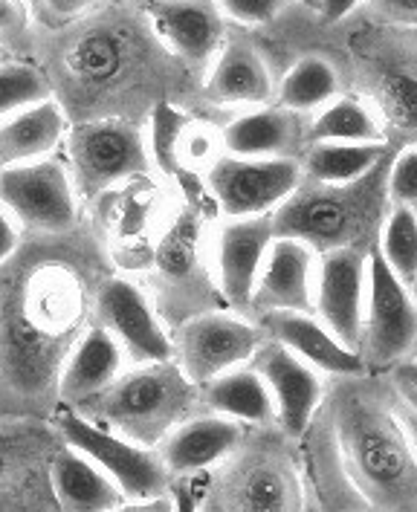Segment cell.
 <instances>
[{
	"label": "cell",
	"mask_w": 417,
	"mask_h": 512,
	"mask_svg": "<svg viewBox=\"0 0 417 512\" xmlns=\"http://www.w3.org/2000/svg\"><path fill=\"white\" fill-rule=\"evenodd\" d=\"M310 142H389V134L377 116V110L368 105L365 96L339 93L334 102L310 116L307 125ZM391 145V142H389Z\"/></svg>",
	"instance_id": "33"
},
{
	"label": "cell",
	"mask_w": 417,
	"mask_h": 512,
	"mask_svg": "<svg viewBox=\"0 0 417 512\" xmlns=\"http://www.w3.org/2000/svg\"><path fill=\"white\" fill-rule=\"evenodd\" d=\"M276 99V76L264 53L244 35H226L221 53L200 81V102L209 108H261Z\"/></svg>",
	"instance_id": "21"
},
{
	"label": "cell",
	"mask_w": 417,
	"mask_h": 512,
	"mask_svg": "<svg viewBox=\"0 0 417 512\" xmlns=\"http://www.w3.org/2000/svg\"><path fill=\"white\" fill-rule=\"evenodd\" d=\"M53 489L61 512H111L125 504L122 489L67 443L53 460Z\"/></svg>",
	"instance_id": "30"
},
{
	"label": "cell",
	"mask_w": 417,
	"mask_h": 512,
	"mask_svg": "<svg viewBox=\"0 0 417 512\" xmlns=\"http://www.w3.org/2000/svg\"><path fill=\"white\" fill-rule=\"evenodd\" d=\"M247 429L229 417L197 411L157 443V455L166 463L171 481H192L229 458Z\"/></svg>",
	"instance_id": "23"
},
{
	"label": "cell",
	"mask_w": 417,
	"mask_h": 512,
	"mask_svg": "<svg viewBox=\"0 0 417 512\" xmlns=\"http://www.w3.org/2000/svg\"><path fill=\"white\" fill-rule=\"evenodd\" d=\"M250 365L264 379L273 397L278 429L293 440H302L325 403V382L319 371H313L305 359H299L296 353L270 339L261 342Z\"/></svg>",
	"instance_id": "20"
},
{
	"label": "cell",
	"mask_w": 417,
	"mask_h": 512,
	"mask_svg": "<svg viewBox=\"0 0 417 512\" xmlns=\"http://www.w3.org/2000/svg\"><path fill=\"white\" fill-rule=\"evenodd\" d=\"M27 3L29 15H32V27L56 29L96 12L108 0H27Z\"/></svg>",
	"instance_id": "40"
},
{
	"label": "cell",
	"mask_w": 417,
	"mask_h": 512,
	"mask_svg": "<svg viewBox=\"0 0 417 512\" xmlns=\"http://www.w3.org/2000/svg\"><path fill=\"white\" fill-rule=\"evenodd\" d=\"M200 411L229 417L244 429L276 426V405L252 365L232 368L212 382L200 385Z\"/></svg>",
	"instance_id": "28"
},
{
	"label": "cell",
	"mask_w": 417,
	"mask_h": 512,
	"mask_svg": "<svg viewBox=\"0 0 417 512\" xmlns=\"http://www.w3.org/2000/svg\"><path fill=\"white\" fill-rule=\"evenodd\" d=\"M371 12L389 27L417 29V0H368Z\"/></svg>",
	"instance_id": "42"
},
{
	"label": "cell",
	"mask_w": 417,
	"mask_h": 512,
	"mask_svg": "<svg viewBox=\"0 0 417 512\" xmlns=\"http://www.w3.org/2000/svg\"><path fill=\"white\" fill-rule=\"evenodd\" d=\"M417 342V301L412 287L386 267L377 249L368 255V290L357 353L365 368L403 362Z\"/></svg>",
	"instance_id": "14"
},
{
	"label": "cell",
	"mask_w": 417,
	"mask_h": 512,
	"mask_svg": "<svg viewBox=\"0 0 417 512\" xmlns=\"http://www.w3.org/2000/svg\"><path fill=\"white\" fill-rule=\"evenodd\" d=\"M67 128L70 122L53 96L12 113L0 122V168L53 157L67 136Z\"/></svg>",
	"instance_id": "27"
},
{
	"label": "cell",
	"mask_w": 417,
	"mask_h": 512,
	"mask_svg": "<svg viewBox=\"0 0 417 512\" xmlns=\"http://www.w3.org/2000/svg\"><path fill=\"white\" fill-rule=\"evenodd\" d=\"M394 388L397 394L417 411V356H406L394 365Z\"/></svg>",
	"instance_id": "43"
},
{
	"label": "cell",
	"mask_w": 417,
	"mask_h": 512,
	"mask_svg": "<svg viewBox=\"0 0 417 512\" xmlns=\"http://www.w3.org/2000/svg\"><path fill=\"white\" fill-rule=\"evenodd\" d=\"M67 171L73 191L87 209L96 197L134 177L154 174L145 125L125 119L73 122L64 136Z\"/></svg>",
	"instance_id": "8"
},
{
	"label": "cell",
	"mask_w": 417,
	"mask_h": 512,
	"mask_svg": "<svg viewBox=\"0 0 417 512\" xmlns=\"http://www.w3.org/2000/svg\"><path fill=\"white\" fill-rule=\"evenodd\" d=\"M125 353L128 365L174 359L171 333L134 275L116 272L96 298V319Z\"/></svg>",
	"instance_id": "16"
},
{
	"label": "cell",
	"mask_w": 417,
	"mask_h": 512,
	"mask_svg": "<svg viewBox=\"0 0 417 512\" xmlns=\"http://www.w3.org/2000/svg\"><path fill=\"white\" fill-rule=\"evenodd\" d=\"M215 212L226 220L273 215L299 189V160H250L221 154L203 174Z\"/></svg>",
	"instance_id": "15"
},
{
	"label": "cell",
	"mask_w": 417,
	"mask_h": 512,
	"mask_svg": "<svg viewBox=\"0 0 417 512\" xmlns=\"http://www.w3.org/2000/svg\"><path fill=\"white\" fill-rule=\"evenodd\" d=\"M171 501L174 512H197V484L192 481H174L171 484Z\"/></svg>",
	"instance_id": "46"
},
{
	"label": "cell",
	"mask_w": 417,
	"mask_h": 512,
	"mask_svg": "<svg viewBox=\"0 0 417 512\" xmlns=\"http://www.w3.org/2000/svg\"><path fill=\"white\" fill-rule=\"evenodd\" d=\"M365 0H319V9L316 15L322 18V24H342L348 21L357 9H360Z\"/></svg>",
	"instance_id": "44"
},
{
	"label": "cell",
	"mask_w": 417,
	"mask_h": 512,
	"mask_svg": "<svg viewBox=\"0 0 417 512\" xmlns=\"http://www.w3.org/2000/svg\"><path fill=\"white\" fill-rule=\"evenodd\" d=\"M197 119V113L189 108H180L174 102H160L151 110L148 122H145V136H148V154H151V165L154 171H160V177L174 183L177 174L183 171L177 162V145L183 131Z\"/></svg>",
	"instance_id": "34"
},
{
	"label": "cell",
	"mask_w": 417,
	"mask_h": 512,
	"mask_svg": "<svg viewBox=\"0 0 417 512\" xmlns=\"http://www.w3.org/2000/svg\"><path fill=\"white\" fill-rule=\"evenodd\" d=\"M368 93V105L377 110L386 134L391 128L417 139V58H377L368 73Z\"/></svg>",
	"instance_id": "29"
},
{
	"label": "cell",
	"mask_w": 417,
	"mask_h": 512,
	"mask_svg": "<svg viewBox=\"0 0 417 512\" xmlns=\"http://www.w3.org/2000/svg\"><path fill=\"white\" fill-rule=\"evenodd\" d=\"M255 324L261 327L264 339L278 342L281 348L296 353L319 374H328V377L336 379H354L368 374L360 353L345 348L313 313L273 310V313L258 316Z\"/></svg>",
	"instance_id": "24"
},
{
	"label": "cell",
	"mask_w": 417,
	"mask_h": 512,
	"mask_svg": "<svg viewBox=\"0 0 417 512\" xmlns=\"http://www.w3.org/2000/svg\"><path fill=\"white\" fill-rule=\"evenodd\" d=\"M368 249H334L316 258L313 316L336 339L357 351L362 336L365 290H368Z\"/></svg>",
	"instance_id": "18"
},
{
	"label": "cell",
	"mask_w": 417,
	"mask_h": 512,
	"mask_svg": "<svg viewBox=\"0 0 417 512\" xmlns=\"http://www.w3.org/2000/svg\"><path fill=\"white\" fill-rule=\"evenodd\" d=\"M168 209L171 212H166L157 241L151 246V258L139 272V284L171 333L200 313L221 310L223 301L206 249V226L215 212L212 197L177 194Z\"/></svg>",
	"instance_id": "4"
},
{
	"label": "cell",
	"mask_w": 417,
	"mask_h": 512,
	"mask_svg": "<svg viewBox=\"0 0 417 512\" xmlns=\"http://www.w3.org/2000/svg\"><path fill=\"white\" fill-rule=\"evenodd\" d=\"M394 154V148H391ZM391 154L365 177L345 186H325L305 180L276 212V238H296L316 255L334 249H374L380 226L389 215V165Z\"/></svg>",
	"instance_id": "6"
},
{
	"label": "cell",
	"mask_w": 417,
	"mask_h": 512,
	"mask_svg": "<svg viewBox=\"0 0 417 512\" xmlns=\"http://www.w3.org/2000/svg\"><path fill=\"white\" fill-rule=\"evenodd\" d=\"M125 368H128V359L119 348V342L102 324L93 322L79 339L76 351L64 362L61 382H58L61 408H79L99 391H105Z\"/></svg>",
	"instance_id": "26"
},
{
	"label": "cell",
	"mask_w": 417,
	"mask_h": 512,
	"mask_svg": "<svg viewBox=\"0 0 417 512\" xmlns=\"http://www.w3.org/2000/svg\"><path fill=\"white\" fill-rule=\"evenodd\" d=\"M310 116L278 105L238 110L221 128L223 154L250 160H299L310 145Z\"/></svg>",
	"instance_id": "22"
},
{
	"label": "cell",
	"mask_w": 417,
	"mask_h": 512,
	"mask_svg": "<svg viewBox=\"0 0 417 512\" xmlns=\"http://www.w3.org/2000/svg\"><path fill=\"white\" fill-rule=\"evenodd\" d=\"M160 41L197 81H203L229 35L215 0H157L145 9Z\"/></svg>",
	"instance_id": "19"
},
{
	"label": "cell",
	"mask_w": 417,
	"mask_h": 512,
	"mask_svg": "<svg viewBox=\"0 0 417 512\" xmlns=\"http://www.w3.org/2000/svg\"><path fill=\"white\" fill-rule=\"evenodd\" d=\"M415 212H417V209H415Z\"/></svg>",
	"instance_id": "51"
},
{
	"label": "cell",
	"mask_w": 417,
	"mask_h": 512,
	"mask_svg": "<svg viewBox=\"0 0 417 512\" xmlns=\"http://www.w3.org/2000/svg\"><path fill=\"white\" fill-rule=\"evenodd\" d=\"M223 18L238 27H270L290 9L293 0H215Z\"/></svg>",
	"instance_id": "39"
},
{
	"label": "cell",
	"mask_w": 417,
	"mask_h": 512,
	"mask_svg": "<svg viewBox=\"0 0 417 512\" xmlns=\"http://www.w3.org/2000/svg\"><path fill=\"white\" fill-rule=\"evenodd\" d=\"M362 377L342 379L319 417L325 443L342 481L377 512H409L417 507V452L386 400L360 385Z\"/></svg>",
	"instance_id": "3"
},
{
	"label": "cell",
	"mask_w": 417,
	"mask_h": 512,
	"mask_svg": "<svg viewBox=\"0 0 417 512\" xmlns=\"http://www.w3.org/2000/svg\"><path fill=\"white\" fill-rule=\"evenodd\" d=\"M316 252L296 238H273L252 293V322L273 310L313 313Z\"/></svg>",
	"instance_id": "25"
},
{
	"label": "cell",
	"mask_w": 417,
	"mask_h": 512,
	"mask_svg": "<svg viewBox=\"0 0 417 512\" xmlns=\"http://www.w3.org/2000/svg\"><path fill=\"white\" fill-rule=\"evenodd\" d=\"M122 3H128V6H137V9H148L151 3H157V0H122Z\"/></svg>",
	"instance_id": "48"
},
{
	"label": "cell",
	"mask_w": 417,
	"mask_h": 512,
	"mask_svg": "<svg viewBox=\"0 0 417 512\" xmlns=\"http://www.w3.org/2000/svg\"><path fill=\"white\" fill-rule=\"evenodd\" d=\"M32 41V15L27 0H0V47L12 58L27 61Z\"/></svg>",
	"instance_id": "38"
},
{
	"label": "cell",
	"mask_w": 417,
	"mask_h": 512,
	"mask_svg": "<svg viewBox=\"0 0 417 512\" xmlns=\"http://www.w3.org/2000/svg\"><path fill=\"white\" fill-rule=\"evenodd\" d=\"M27 61L44 73L70 125L93 119L145 125L160 102L189 110L200 102V81L168 53L145 9L122 0H108L64 27H32Z\"/></svg>",
	"instance_id": "2"
},
{
	"label": "cell",
	"mask_w": 417,
	"mask_h": 512,
	"mask_svg": "<svg viewBox=\"0 0 417 512\" xmlns=\"http://www.w3.org/2000/svg\"><path fill=\"white\" fill-rule=\"evenodd\" d=\"M61 446L53 420L0 417V512H61L53 489Z\"/></svg>",
	"instance_id": "10"
},
{
	"label": "cell",
	"mask_w": 417,
	"mask_h": 512,
	"mask_svg": "<svg viewBox=\"0 0 417 512\" xmlns=\"http://www.w3.org/2000/svg\"><path fill=\"white\" fill-rule=\"evenodd\" d=\"M0 206L27 235H61L84 220V209L58 157L0 168Z\"/></svg>",
	"instance_id": "11"
},
{
	"label": "cell",
	"mask_w": 417,
	"mask_h": 512,
	"mask_svg": "<svg viewBox=\"0 0 417 512\" xmlns=\"http://www.w3.org/2000/svg\"><path fill=\"white\" fill-rule=\"evenodd\" d=\"M342 93V73L328 55L310 53L296 58L290 70L276 84L273 105L293 110L299 116H313Z\"/></svg>",
	"instance_id": "31"
},
{
	"label": "cell",
	"mask_w": 417,
	"mask_h": 512,
	"mask_svg": "<svg viewBox=\"0 0 417 512\" xmlns=\"http://www.w3.org/2000/svg\"><path fill=\"white\" fill-rule=\"evenodd\" d=\"M391 154L389 142H310L299 157L302 177L325 186H345L365 177Z\"/></svg>",
	"instance_id": "32"
},
{
	"label": "cell",
	"mask_w": 417,
	"mask_h": 512,
	"mask_svg": "<svg viewBox=\"0 0 417 512\" xmlns=\"http://www.w3.org/2000/svg\"><path fill=\"white\" fill-rule=\"evenodd\" d=\"M41 99H50V84L32 61L12 58L0 64V122Z\"/></svg>",
	"instance_id": "36"
},
{
	"label": "cell",
	"mask_w": 417,
	"mask_h": 512,
	"mask_svg": "<svg viewBox=\"0 0 417 512\" xmlns=\"http://www.w3.org/2000/svg\"><path fill=\"white\" fill-rule=\"evenodd\" d=\"M197 512H313L296 440L278 426L247 429L238 449L206 472Z\"/></svg>",
	"instance_id": "5"
},
{
	"label": "cell",
	"mask_w": 417,
	"mask_h": 512,
	"mask_svg": "<svg viewBox=\"0 0 417 512\" xmlns=\"http://www.w3.org/2000/svg\"><path fill=\"white\" fill-rule=\"evenodd\" d=\"M168 206V194L154 180V174H148L96 197L84 209V217L108 246L116 270L139 275L151 258V246L166 220Z\"/></svg>",
	"instance_id": "9"
},
{
	"label": "cell",
	"mask_w": 417,
	"mask_h": 512,
	"mask_svg": "<svg viewBox=\"0 0 417 512\" xmlns=\"http://www.w3.org/2000/svg\"><path fill=\"white\" fill-rule=\"evenodd\" d=\"M70 411L105 432L157 449L174 426L200 411V388L174 359L131 365L105 391Z\"/></svg>",
	"instance_id": "7"
},
{
	"label": "cell",
	"mask_w": 417,
	"mask_h": 512,
	"mask_svg": "<svg viewBox=\"0 0 417 512\" xmlns=\"http://www.w3.org/2000/svg\"><path fill=\"white\" fill-rule=\"evenodd\" d=\"M273 238H276L273 215L241 217V220L223 217L218 223L212 241V270L226 310L252 319L255 281Z\"/></svg>",
	"instance_id": "17"
},
{
	"label": "cell",
	"mask_w": 417,
	"mask_h": 512,
	"mask_svg": "<svg viewBox=\"0 0 417 512\" xmlns=\"http://www.w3.org/2000/svg\"><path fill=\"white\" fill-rule=\"evenodd\" d=\"M223 154L221 128H212L206 119H192V125L180 136L177 145V162L180 168H189L197 174H206V168Z\"/></svg>",
	"instance_id": "37"
},
{
	"label": "cell",
	"mask_w": 417,
	"mask_h": 512,
	"mask_svg": "<svg viewBox=\"0 0 417 512\" xmlns=\"http://www.w3.org/2000/svg\"><path fill=\"white\" fill-rule=\"evenodd\" d=\"M3 61H12V55H9V50L0 47V64H3Z\"/></svg>",
	"instance_id": "50"
},
{
	"label": "cell",
	"mask_w": 417,
	"mask_h": 512,
	"mask_svg": "<svg viewBox=\"0 0 417 512\" xmlns=\"http://www.w3.org/2000/svg\"><path fill=\"white\" fill-rule=\"evenodd\" d=\"M18 243H21V226L0 206V264L18 249Z\"/></svg>",
	"instance_id": "45"
},
{
	"label": "cell",
	"mask_w": 417,
	"mask_h": 512,
	"mask_svg": "<svg viewBox=\"0 0 417 512\" xmlns=\"http://www.w3.org/2000/svg\"><path fill=\"white\" fill-rule=\"evenodd\" d=\"M111 512H174V501H171V489L168 495L151 498V501H125Z\"/></svg>",
	"instance_id": "47"
},
{
	"label": "cell",
	"mask_w": 417,
	"mask_h": 512,
	"mask_svg": "<svg viewBox=\"0 0 417 512\" xmlns=\"http://www.w3.org/2000/svg\"><path fill=\"white\" fill-rule=\"evenodd\" d=\"M53 426L67 446H73L84 458L93 460L113 484L122 489L125 501L160 498V495H168V489L174 484L157 449H148L119 434L105 432L70 408H58Z\"/></svg>",
	"instance_id": "12"
},
{
	"label": "cell",
	"mask_w": 417,
	"mask_h": 512,
	"mask_svg": "<svg viewBox=\"0 0 417 512\" xmlns=\"http://www.w3.org/2000/svg\"><path fill=\"white\" fill-rule=\"evenodd\" d=\"M261 342V327L232 310H209L171 330L174 362L197 388L232 368L250 365Z\"/></svg>",
	"instance_id": "13"
},
{
	"label": "cell",
	"mask_w": 417,
	"mask_h": 512,
	"mask_svg": "<svg viewBox=\"0 0 417 512\" xmlns=\"http://www.w3.org/2000/svg\"><path fill=\"white\" fill-rule=\"evenodd\" d=\"M374 249L403 284L417 281V212L409 206H391L380 226Z\"/></svg>",
	"instance_id": "35"
},
{
	"label": "cell",
	"mask_w": 417,
	"mask_h": 512,
	"mask_svg": "<svg viewBox=\"0 0 417 512\" xmlns=\"http://www.w3.org/2000/svg\"><path fill=\"white\" fill-rule=\"evenodd\" d=\"M389 203L417 209V145H403L391 154Z\"/></svg>",
	"instance_id": "41"
},
{
	"label": "cell",
	"mask_w": 417,
	"mask_h": 512,
	"mask_svg": "<svg viewBox=\"0 0 417 512\" xmlns=\"http://www.w3.org/2000/svg\"><path fill=\"white\" fill-rule=\"evenodd\" d=\"M116 272L87 217L61 235L21 232L18 249L0 264V417H56L64 362Z\"/></svg>",
	"instance_id": "1"
},
{
	"label": "cell",
	"mask_w": 417,
	"mask_h": 512,
	"mask_svg": "<svg viewBox=\"0 0 417 512\" xmlns=\"http://www.w3.org/2000/svg\"><path fill=\"white\" fill-rule=\"evenodd\" d=\"M293 3L305 6V9H310V12H316V9H319V0H293Z\"/></svg>",
	"instance_id": "49"
}]
</instances>
